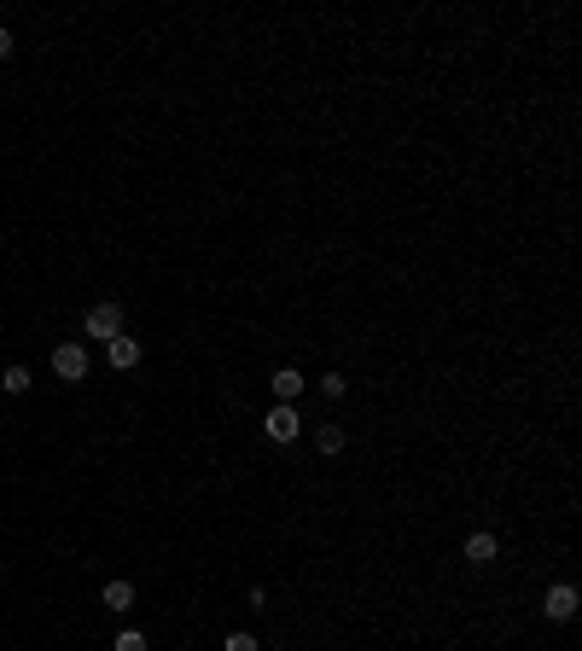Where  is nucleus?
Wrapping results in <instances>:
<instances>
[{
    "mask_svg": "<svg viewBox=\"0 0 582 651\" xmlns=\"http://www.w3.org/2000/svg\"><path fill=\"white\" fill-rule=\"evenodd\" d=\"M0 390H6V395H24L29 390V367H6V372H0Z\"/></svg>",
    "mask_w": 582,
    "mask_h": 651,
    "instance_id": "10",
    "label": "nucleus"
},
{
    "mask_svg": "<svg viewBox=\"0 0 582 651\" xmlns=\"http://www.w3.org/2000/svg\"><path fill=\"white\" fill-rule=\"evenodd\" d=\"M12 47H18V41H12V29H0V59H12Z\"/></svg>",
    "mask_w": 582,
    "mask_h": 651,
    "instance_id": "14",
    "label": "nucleus"
},
{
    "mask_svg": "<svg viewBox=\"0 0 582 651\" xmlns=\"http://www.w3.org/2000/svg\"><path fill=\"white\" fill-rule=\"evenodd\" d=\"M262 430H268V443H298L303 436V413L291 402H274L268 419H262Z\"/></svg>",
    "mask_w": 582,
    "mask_h": 651,
    "instance_id": "2",
    "label": "nucleus"
},
{
    "mask_svg": "<svg viewBox=\"0 0 582 651\" xmlns=\"http://www.w3.org/2000/svg\"><path fill=\"white\" fill-rule=\"evenodd\" d=\"M315 448H321L326 460L344 454V425H321V430H315Z\"/></svg>",
    "mask_w": 582,
    "mask_h": 651,
    "instance_id": "9",
    "label": "nucleus"
},
{
    "mask_svg": "<svg viewBox=\"0 0 582 651\" xmlns=\"http://www.w3.org/2000/svg\"><path fill=\"white\" fill-rule=\"evenodd\" d=\"M105 611H135V582H105Z\"/></svg>",
    "mask_w": 582,
    "mask_h": 651,
    "instance_id": "8",
    "label": "nucleus"
},
{
    "mask_svg": "<svg viewBox=\"0 0 582 651\" xmlns=\"http://www.w3.org/2000/svg\"><path fill=\"white\" fill-rule=\"evenodd\" d=\"M222 651H257V639H250V634H227Z\"/></svg>",
    "mask_w": 582,
    "mask_h": 651,
    "instance_id": "13",
    "label": "nucleus"
},
{
    "mask_svg": "<svg viewBox=\"0 0 582 651\" xmlns=\"http://www.w3.org/2000/svg\"><path fill=\"white\" fill-rule=\"evenodd\" d=\"M496 553H501V541L489 535V529H478V535L466 541V565H496Z\"/></svg>",
    "mask_w": 582,
    "mask_h": 651,
    "instance_id": "6",
    "label": "nucleus"
},
{
    "mask_svg": "<svg viewBox=\"0 0 582 651\" xmlns=\"http://www.w3.org/2000/svg\"><path fill=\"white\" fill-rule=\"evenodd\" d=\"M0 425H6V407H0Z\"/></svg>",
    "mask_w": 582,
    "mask_h": 651,
    "instance_id": "15",
    "label": "nucleus"
},
{
    "mask_svg": "<svg viewBox=\"0 0 582 651\" xmlns=\"http://www.w3.org/2000/svg\"><path fill=\"white\" fill-rule=\"evenodd\" d=\"M344 390H349V384H344V372H321V395H332V402H338Z\"/></svg>",
    "mask_w": 582,
    "mask_h": 651,
    "instance_id": "12",
    "label": "nucleus"
},
{
    "mask_svg": "<svg viewBox=\"0 0 582 651\" xmlns=\"http://www.w3.org/2000/svg\"><path fill=\"white\" fill-rule=\"evenodd\" d=\"M542 611H547V623H570V616H577V588H570V582H553Z\"/></svg>",
    "mask_w": 582,
    "mask_h": 651,
    "instance_id": "4",
    "label": "nucleus"
},
{
    "mask_svg": "<svg viewBox=\"0 0 582 651\" xmlns=\"http://www.w3.org/2000/svg\"><path fill=\"white\" fill-rule=\"evenodd\" d=\"M105 361H111V367L117 372H135L140 367V361H146V349H140V338H111V344H105Z\"/></svg>",
    "mask_w": 582,
    "mask_h": 651,
    "instance_id": "5",
    "label": "nucleus"
},
{
    "mask_svg": "<svg viewBox=\"0 0 582 651\" xmlns=\"http://www.w3.org/2000/svg\"><path fill=\"white\" fill-rule=\"evenodd\" d=\"M53 372H59L64 384L87 378V349L82 344H59V349H53Z\"/></svg>",
    "mask_w": 582,
    "mask_h": 651,
    "instance_id": "3",
    "label": "nucleus"
},
{
    "mask_svg": "<svg viewBox=\"0 0 582 651\" xmlns=\"http://www.w3.org/2000/svg\"><path fill=\"white\" fill-rule=\"evenodd\" d=\"M82 332H87V338H100V344L123 338V332H128V314H123V303H94V308H87V320H82Z\"/></svg>",
    "mask_w": 582,
    "mask_h": 651,
    "instance_id": "1",
    "label": "nucleus"
},
{
    "mask_svg": "<svg viewBox=\"0 0 582 651\" xmlns=\"http://www.w3.org/2000/svg\"><path fill=\"white\" fill-rule=\"evenodd\" d=\"M303 384H309V378H303L298 367H280V372H274V395H280V402H298Z\"/></svg>",
    "mask_w": 582,
    "mask_h": 651,
    "instance_id": "7",
    "label": "nucleus"
},
{
    "mask_svg": "<svg viewBox=\"0 0 582 651\" xmlns=\"http://www.w3.org/2000/svg\"><path fill=\"white\" fill-rule=\"evenodd\" d=\"M111 651H146V634H140V628H123V634L111 639Z\"/></svg>",
    "mask_w": 582,
    "mask_h": 651,
    "instance_id": "11",
    "label": "nucleus"
}]
</instances>
